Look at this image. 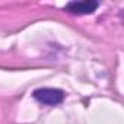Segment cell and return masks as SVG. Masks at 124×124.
Returning <instances> with one entry per match:
<instances>
[{"label": "cell", "instance_id": "obj_2", "mask_svg": "<svg viewBox=\"0 0 124 124\" xmlns=\"http://www.w3.org/2000/svg\"><path fill=\"white\" fill-rule=\"evenodd\" d=\"M96 9H98V3L91 2V0H85V2H72L64 8V10H67L69 13H75V15L93 13Z\"/></svg>", "mask_w": 124, "mask_h": 124}, {"label": "cell", "instance_id": "obj_1", "mask_svg": "<svg viewBox=\"0 0 124 124\" xmlns=\"http://www.w3.org/2000/svg\"><path fill=\"white\" fill-rule=\"evenodd\" d=\"M34 98L45 105H57L64 99V93L63 91L54 88H41L34 92Z\"/></svg>", "mask_w": 124, "mask_h": 124}]
</instances>
